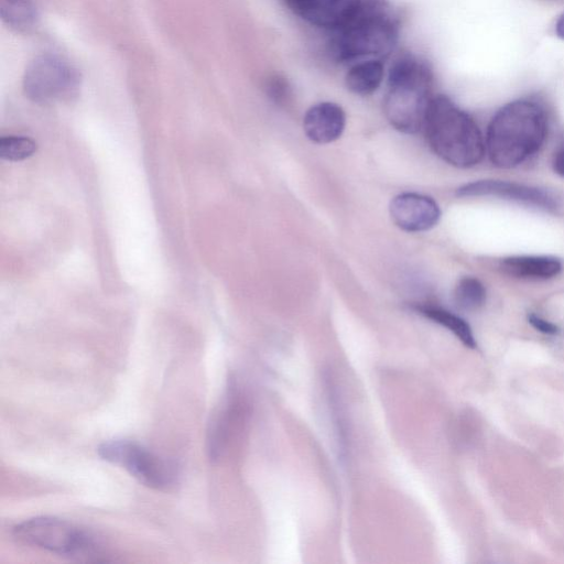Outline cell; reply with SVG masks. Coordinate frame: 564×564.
<instances>
[{
	"label": "cell",
	"instance_id": "obj_11",
	"mask_svg": "<svg viewBox=\"0 0 564 564\" xmlns=\"http://www.w3.org/2000/svg\"><path fill=\"white\" fill-rule=\"evenodd\" d=\"M346 126V113L336 102L322 101L307 109L303 118L306 137L317 144H327L340 138Z\"/></svg>",
	"mask_w": 564,
	"mask_h": 564
},
{
	"label": "cell",
	"instance_id": "obj_2",
	"mask_svg": "<svg viewBox=\"0 0 564 564\" xmlns=\"http://www.w3.org/2000/svg\"><path fill=\"white\" fill-rule=\"evenodd\" d=\"M423 131L433 152L453 166L470 167L484 158L486 144L478 126L447 96H433Z\"/></svg>",
	"mask_w": 564,
	"mask_h": 564
},
{
	"label": "cell",
	"instance_id": "obj_7",
	"mask_svg": "<svg viewBox=\"0 0 564 564\" xmlns=\"http://www.w3.org/2000/svg\"><path fill=\"white\" fill-rule=\"evenodd\" d=\"M78 75L62 58L41 55L25 69L23 89L35 102H50L69 97L77 88Z\"/></svg>",
	"mask_w": 564,
	"mask_h": 564
},
{
	"label": "cell",
	"instance_id": "obj_17",
	"mask_svg": "<svg viewBox=\"0 0 564 564\" xmlns=\"http://www.w3.org/2000/svg\"><path fill=\"white\" fill-rule=\"evenodd\" d=\"M36 143L22 135H8L0 139V156L7 161L18 162L33 155Z\"/></svg>",
	"mask_w": 564,
	"mask_h": 564
},
{
	"label": "cell",
	"instance_id": "obj_8",
	"mask_svg": "<svg viewBox=\"0 0 564 564\" xmlns=\"http://www.w3.org/2000/svg\"><path fill=\"white\" fill-rule=\"evenodd\" d=\"M459 197L494 196L530 206L551 213H557L560 202L551 193L543 189L507 181L482 180L467 183L457 188Z\"/></svg>",
	"mask_w": 564,
	"mask_h": 564
},
{
	"label": "cell",
	"instance_id": "obj_20",
	"mask_svg": "<svg viewBox=\"0 0 564 564\" xmlns=\"http://www.w3.org/2000/svg\"><path fill=\"white\" fill-rule=\"evenodd\" d=\"M556 35L564 40V12L560 15L555 24Z\"/></svg>",
	"mask_w": 564,
	"mask_h": 564
},
{
	"label": "cell",
	"instance_id": "obj_16",
	"mask_svg": "<svg viewBox=\"0 0 564 564\" xmlns=\"http://www.w3.org/2000/svg\"><path fill=\"white\" fill-rule=\"evenodd\" d=\"M3 21L18 29H28L36 20V10L31 0H0Z\"/></svg>",
	"mask_w": 564,
	"mask_h": 564
},
{
	"label": "cell",
	"instance_id": "obj_18",
	"mask_svg": "<svg viewBox=\"0 0 564 564\" xmlns=\"http://www.w3.org/2000/svg\"><path fill=\"white\" fill-rule=\"evenodd\" d=\"M528 322L535 329H538L539 332H541L543 334L556 335L560 332L558 327L555 324H553L535 314H529Z\"/></svg>",
	"mask_w": 564,
	"mask_h": 564
},
{
	"label": "cell",
	"instance_id": "obj_6",
	"mask_svg": "<svg viewBox=\"0 0 564 564\" xmlns=\"http://www.w3.org/2000/svg\"><path fill=\"white\" fill-rule=\"evenodd\" d=\"M99 457L124 469L142 485L169 490L177 482L174 464L159 457L143 446L127 440H110L98 446Z\"/></svg>",
	"mask_w": 564,
	"mask_h": 564
},
{
	"label": "cell",
	"instance_id": "obj_5",
	"mask_svg": "<svg viewBox=\"0 0 564 564\" xmlns=\"http://www.w3.org/2000/svg\"><path fill=\"white\" fill-rule=\"evenodd\" d=\"M13 534L28 545L66 557L91 556L100 551V541L91 532L53 517L24 520L13 528Z\"/></svg>",
	"mask_w": 564,
	"mask_h": 564
},
{
	"label": "cell",
	"instance_id": "obj_9",
	"mask_svg": "<svg viewBox=\"0 0 564 564\" xmlns=\"http://www.w3.org/2000/svg\"><path fill=\"white\" fill-rule=\"evenodd\" d=\"M375 0H285L300 18L319 28L336 30Z\"/></svg>",
	"mask_w": 564,
	"mask_h": 564
},
{
	"label": "cell",
	"instance_id": "obj_19",
	"mask_svg": "<svg viewBox=\"0 0 564 564\" xmlns=\"http://www.w3.org/2000/svg\"><path fill=\"white\" fill-rule=\"evenodd\" d=\"M553 169L556 174L564 176V147L561 148L554 155Z\"/></svg>",
	"mask_w": 564,
	"mask_h": 564
},
{
	"label": "cell",
	"instance_id": "obj_1",
	"mask_svg": "<svg viewBox=\"0 0 564 564\" xmlns=\"http://www.w3.org/2000/svg\"><path fill=\"white\" fill-rule=\"evenodd\" d=\"M546 133L544 108L534 100H514L492 117L487 129L486 150L494 165L514 167L539 151Z\"/></svg>",
	"mask_w": 564,
	"mask_h": 564
},
{
	"label": "cell",
	"instance_id": "obj_3",
	"mask_svg": "<svg viewBox=\"0 0 564 564\" xmlns=\"http://www.w3.org/2000/svg\"><path fill=\"white\" fill-rule=\"evenodd\" d=\"M433 75L427 64L413 55L397 58L390 67L383 112L400 132L423 130L432 96Z\"/></svg>",
	"mask_w": 564,
	"mask_h": 564
},
{
	"label": "cell",
	"instance_id": "obj_13",
	"mask_svg": "<svg viewBox=\"0 0 564 564\" xmlns=\"http://www.w3.org/2000/svg\"><path fill=\"white\" fill-rule=\"evenodd\" d=\"M384 66L381 59L369 58L355 63L345 76L348 90L359 96L373 94L382 83Z\"/></svg>",
	"mask_w": 564,
	"mask_h": 564
},
{
	"label": "cell",
	"instance_id": "obj_12",
	"mask_svg": "<svg viewBox=\"0 0 564 564\" xmlns=\"http://www.w3.org/2000/svg\"><path fill=\"white\" fill-rule=\"evenodd\" d=\"M501 269L519 278L549 279L560 273L561 262L546 256H517L505 258Z\"/></svg>",
	"mask_w": 564,
	"mask_h": 564
},
{
	"label": "cell",
	"instance_id": "obj_4",
	"mask_svg": "<svg viewBox=\"0 0 564 564\" xmlns=\"http://www.w3.org/2000/svg\"><path fill=\"white\" fill-rule=\"evenodd\" d=\"M333 32L330 53L336 61L348 63L388 56L397 43L399 26L386 4L375 0Z\"/></svg>",
	"mask_w": 564,
	"mask_h": 564
},
{
	"label": "cell",
	"instance_id": "obj_14",
	"mask_svg": "<svg viewBox=\"0 0 564 564\" xmlns=\"http://www.w3.org/2000/svg\"><path fill=\"white\" fill-rule=\"evenodd\" d=\"M414 310L426 318L451 330L465 346L476 347L471 328L462 317L444 308L431 305H416Z\"/></svg>",
	"mask_w": 564,
	"mask_h": 564
},
{
	"label": "cell",
	"instance_id": "obj_15",
	"mask_svg": "<svg viewBox=\"0 0 564 564\" xmlns=\"http://www.w3.org/2000/svg\"><path fill=\"white\" fill-rule=\"evenodd\" d=\"M486 290L482 283L473 276L462 278L454 290V302L464 311H475L484 305Z\"/></svg>",
	"mask_w": 564,
	"mask_h": 564
},
{
	"label": "cell",
	"instance_id": "obj_10",
	"mask_svg": "<svg viewBox=\"0 0 564 564\" xmlns=\"http://www.w3.org/2000/svg\"><path fill=\"white\" fill-rule=\"evenodd\" d=\"M392 221L408 232L433 228L441 218L438 204L430 196L405 192L392 198L389 205Z\"/></svg>",
	"mask_w": 564,
	"mask_h": 564
}]
</instances>
